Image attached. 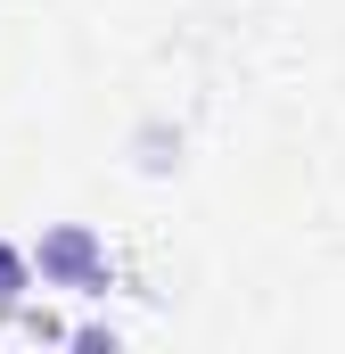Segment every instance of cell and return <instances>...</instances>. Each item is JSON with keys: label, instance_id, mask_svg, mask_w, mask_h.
I'll return each mask as SVG.
<instances>
[{"label": "cell", "instance_id": "2", "mask_svg": "<svg viewBox=\"0 0 345 354\" xmlns=\"http://www.w3.org/2000/svg\"><path fill=\"white\" fill-rule=\"evenodd\" d=\"M25 288H33V256H17V248L0 239V313H17Z\"/></svg>", "mask_w": 345, "mask_h": 354}, {"label": "cell", "instance_id": "1", "mask_svg": "<svg viewBox=\"0 0 345 354\" xmlns=\"http://www.w3.org/2000/svg\"><path fill=\"white\" fill-rule=\"evenodd\" d=\"M33 272H41V288H83V297H107V280H115L99 231H83V223H50L33 248Z\"/></svg>", "mask_w": 345, "mask_h": 354}, {"label": "cell", "instance_id": "3", "mask_svg": "<svg viewBox=\"0 0 345 354\" xmlns=\"http://www.w3.org/2000/svg\"><path fill=\"white\" fill-rule=\"evenodd\" d=\"M165 165H181V140H165L157 124L140 132V174H165Z\"/></svg>", "mask_w": 345, "mask_h": 354}]
</instances>
